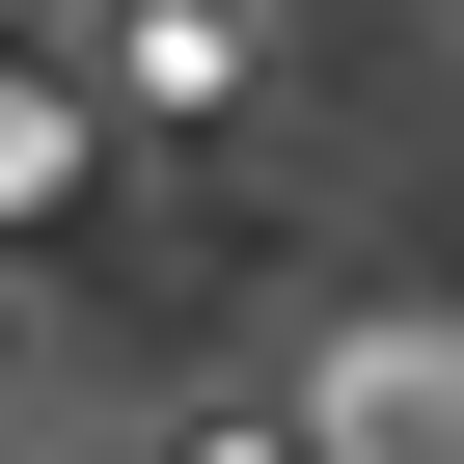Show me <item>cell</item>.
I'll list each match as a JSON object with an SVG mask.
<instances>
[{
  "label": "cell",
  "instance_id": "1",
  "mask_svg": "<svg viewBox=\"0 0 464 464\" xmlns=\"http://www.w3.org/2000/svg\"><path fill=\"white\" fill-rule=\"evenodd\" d=\"M301 464H464V301H328L301 382H274Z\"/></svg>",
  "mask_w": 464,
  "mask_h": 464
},
{
  "label": "cell",
  "instance_id": "5",
  "mask_svg": "<svg viewBox=\"0 0 464 464\" xmlns=\"http://www.w3.org/2000/svg\"><path fill=\"white\" fill-rule=\"evenodd\" d=\"M0 410H28V301H0Z\"/></svg>",
  "mask_w": 464,
  "mask_h": 464
},
{
  "label": "cell",
  "instance_id": "3",
  "mask_svg": "<svg viewBox=\"0 0 464 464\" xmlns=\"http://www.w3.org/2000/svg\"><path fill=\"white\" fill-rule=\"evenodd\" d=\"M82 110H274V28H82Z\"/></svg>",
  "mask_w": 464,
  "mask_h": 464
},
{
  "label": "cell",
  "instance_id": "4",
  "mask_svg": "<svg viewBox=\"0 0 464 464\" xmlns=\"http://www.w3.org/2000/svg\"><path fill=\"white\" fill-rule=\"evenodd\" d=\"M164 464H301V437H274V410H191V437H164Z\"/></svg>",
  "mask_w": 464,
  "mask_h": 464
},
{
  "label": "cell",
  "instance_id": "2",
  "mask_svg": "<svg viewBox=\"0 0 464 464\" xmlns=\"http://www.w3.org/2000/svg\"><path fill=\"white\" fill-rule=\"evenodd\" d=\"M82 218H110V110L55 55H0V301H28V246H82Z\"/></svg>",
  "mask_w": 464,
  "mask_h": 464
}]
</instances>
